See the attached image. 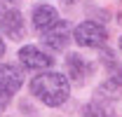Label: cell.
Masks as SVG:
<instances>
[{
    "label": "cell",
    "instance_id": "cell-1",
    "mask_svg": "<svg viewBox=\"0 0 122 117\" xmlns=\"http://www.w3.org/2000/svg\"><path fill=\"white\" fill-rule=\"evenodd\" d=\"M30 91L45 103V105L56 108L61 103H66L68 94H71V84H68V80L61 73H42V75H38V77H33Z\"/></svg>",
    "mask_w": 122,
    "mask_h": 117
},
{
    "label": "cell",
    "instance_id": "cell-2",
    "mask_svg": "<svg viewBox=\"0 0 122 117\" xmlns=\"http://www.w3.org/2000/svg\"><path fill=\"white\" fill-rule=\"evenodd\" d=\"M108 40V33L96 21H82L75 28V42L80 47H103Z\"/></svg>",
    "mask_w": 122,
    "mask_h": 117
},
{
    "label": "cell",
    "instance_id": "cell-3",
    "mask_svg": "<svg viewBox=\"0 0 122 117\" xmlns=\"http://www.w3.org/2000/svg\"><path fill=\"white\" fill-rule=\"evenodd\" d=\"M19 61L24 63V68H28V70H42V68H49L52 63H54V58L47 56L45 52H40L38 47H21V52H19Z\"/></svg>",
    "mask_w": 122,
    "mask_h": 117
},
{
    "label": "cell",
    "instance_id": "cell-4",
    "mask_svg": "<svg viewBox=\"0 0 122 117\" xmlns=\"http://www.w3.org/2000/svg\"><path fill=\"white\" fill-rule=\"evenodd\" d=\"M0 28L5 30V35L7 38H12V40H19V38H24V19L19 14V10L14 7H10V10H0Z\"/></svg>",
    "mask_w": 122,
    "mask_h": 117
},
{
    "label": "cell",
    "instance_id": "cell-5",
    "mask_svg": "<svg viewBox=\"0 0 122 117\" xmlns=\"http://www.w3.org/2000/svg\"><path fill=\"white\" fill-rule=\"evenodd\" d=\"M56 24H59V14H56V10L52 5H38L33 10V26H35V30H40L42 35L49 28H54Z\"/></svg>",
    "mask_w": 122,
    "mask_h": 117
},
{
    "label": "cell",
    "instance_id": "cell-6",
    "mask_svg": "<svg viewBox=\"0 0 122 117\" xmlns=\"http://www.w3.org/2000/svg\"><path fill=\"white\" fill-rule=\"evenodd\" d=\"M21 82H24V73H21V68H16L14 63H5V66H0V89L14 94L16 89L21 87Z\"/></svg>",
    "mask_w": 122,
    "mask_h": 117
},
{
    "label": "cell",
    "instance_id": "cell-7",
    "mask_svg": "<svg viewBox=\"0 0 122 117\" xmlns=\"http://www.w3.org/2000/svg\"><path fill=\"white\" fill-rule=\"evenodd\" d=\"M42 40H45L47 47H52V49H63L68 40H71V26L66 24V21H59L54 28H49L42 35Z\"/></svg>",
    "mask_w": 122,
    "mask_h": 117
},
{
    "label": "cell",
    "instance_id": "cell-8",
    "mask_svg": "<svg viewBox=\"0 0 122 117\" xmlns=\"http://www.w3.org/2000/svg\"><path fill=\"white\" fill-rule=\"evenodd\" d=\"M66 66H68V75H71V80L77 82V84H80V82H85V77H87L89 70H92V66L80 56V54H71L68 61H66Z\"/></svg>",
    "mask_w": 122,
    "mask_h": 117
},
{
    "label": "cell",
    "instance_id": "cell-9",
    "mask_svg": "<svg viewBox=\"0 0 122 117\" xmlns=\"http://www.w3.org/2000/svg\"><path fill=\"white\" fill-rule=\"evenodd\" d=\"M82 117H115L108 108H103L101 103H89L87 108H85V115Z\"/></svg>",
    "mask_w": 122,
    "mask_h": 117
},
{
    "label": "cell",
    "instance_id": "cell-10",
    "mask_svg": "<svg viewBox=\"0 0 122 117\" xmlns=\"http://www.w3.org/2000/svg\"><path fill=\"white\" fill-rule=\"evenodd\" d=\"M10 96H12L10 91H5V89H0V112H2V110H5V105L10 103Z\"/></svg>",
    "mask_w": 122,
    "mask_h": 117
},
{
    "label": "cell",
    "instance_id": "cell-11",
    "mask_svg": "<svg viewBox=\"0 0 122 117\" xmlns=\"http://www.w3.org/2000/svg\"><path fill=\"white\" fill-rule=\"evenodd\" d=\"M5 54V42H2V38H0V56Z\"/></svg>",
    "mask_w": 122,
    "mask_h": 117
},
{
    "label": "cell",
    "instance_id": "cell-12",
    "mask_svg": "<svg viewBox=\"0 0 122 117\" xmlns=\"http://www.w3.org/2000/svg\"><path fill=\"white\" fill-rule=\"evenodd\" d=\"M63 2H66V5H75L77 0H63Z\"/></svg>",
    "mask_w": 122,
    "mask_h": 117
},
{
    "label": "cell",
    "instance_id": "cell-13",
    "mask_svg": "<svg viewBox=\"0 0 122 117\" xmlns=\"http://www.w3.org/2000/svg\"><path fill=\"white\" fill-rule=\"evenodd\" d=\"M120 52H122V38H120Z\"/></svg>",
    "mask_w": 122,
    "mask_h": 117
}]
</instances>
